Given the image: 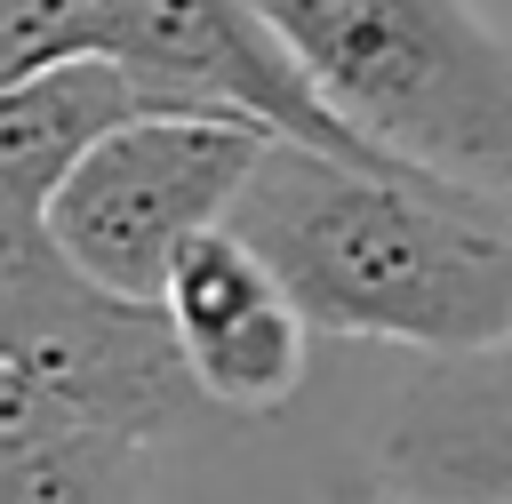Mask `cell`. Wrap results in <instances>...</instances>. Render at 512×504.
Here are the masks:
<instances>
[{
	"instance_id": "cell-8",
	"label": "cell",
	"mask_w": 512,
	"mask_h": 504,
	"mask_svg": "<svg viewBox=\"0 0 512 504\" xmlns=\"http://www.w3.org/2000/svg\"><path fill=\"white\" fill-rule=\"evenodd\" d=\"M176 112L144 72H128L104 48L32 64L0 80V216H40L48 192L120 128Z\"/></svg>"
},
{
	"instance_id": "cell-6",
	"label": "cell",
	"mask_w": 512,
	"mask_h": 504,
	"mask_svg": "<svg viewBox=\"0 0 512 504\" xmlns=\"http://www.w3.org/2000/svg\"><path fill=\"white\" fill-rule=\"evenodd\" d=\"M176 336H184V360L200 376V392L216 408H240V416H272L304 392V368H312V320L304 304L280 288V272L232 232H200L168 288H160Z\"/></svg>"
},
{
	"instance_id": "cell-9",
	"label": "cell",
	"mask_w": 512,
	"mask_h": 504,
	"mask_svg": "<svg viewBox=\"0 0 512 504\" xmlns=\"http://www.w3.org/2000/svg\"><path fill=\"white\" fill-rule=\"evenodd\" d=\"M144 448L128 432H0V504H144Z\"/></svg>"
},
{
	"instance_id": "cell-11",
	"label": "cell",
	"mask_w": 512,
	"mask_h": 504,
	"mask_svg": "<svg viewBox=\"0 0 512 504\" xmlns=\"http://www.w3.org/2000/svg\"><path fill=\"white\" fill-rule=\"evenodd\" d=\"M328 504H416L400 480H360V472H344V480H328Z\"/></svg>"
},
{
	"instance_id": "cell-10",
	"label": "cell",
	"mask_w": 512,
	"mask_h": 504,
	"mask_svg": "<svg viewBox=\"0 0 512 504\" xmlns=\"http://www.w3.org/2000/svg\"><path fill=\"white\" fill-rule=\"evenodd\" d=\"M96 8L104 0H0V80L56 64V56H80Z\"/></svg>"
},
{
	"instance_id": "cell-5",
	"label": "cell",
	"mask_w": 512,
	"mask_h": 504,
	"mask_svg": "<svg viewBox=\"0 0 512 504\" xmlns=\"http://www.w3.org/2000/svg\"><path fill=\"white\" fill-rule=\"evenodd\" d=\"M88 48L120 56L128 72H144L176 112H208V120H248L264 136L336 152L352 168H384V176H416V184H448L400 152H384L376 136H360L320 80L296 64V48L248 8V0H104L88 24ZM472 192V184H464Z\"/></svg>"
},
{
	"instance_id": "cell-3",
	"label": "cell",
	"mask_w": 512,
	"mask_h": 504,
	"mask_svg": "<svg viewBox=\"0 0 512 504\" xmlns=\"http://www.w3.org/2000/svg\"><path fill=\"white\" fill-rule=\"evenodd\" d=\"M200 400L160 296L104 288L40 216H0V432L64 424L160 440Z\"/></svg>"
},
{
	"instance_id": "cell-7",
	"label": "cell",
	"mask_w": 512,
	"mask_h": 504,
	"mask_svg": "<svg viewBox=\"0 0 512 504\" xmlns=\"http://www.w3.org/2000/svg\"><path fill=\"white\" fill-rule=\"evenodd\" d=\"M384 480L424 504H512V344L424 360L400 384Z\"/></svg>"
},
{
	"instance_id": "cell-4",
	"label": "cell",
	"mask_w": 512,
	"mask_h": 504,
	"mask_svg": "<svg viewBox=\"0 0 512 504\" xmlns=\"http://www.w3.org/2000/svg\"><path fill=\"white\" fill-rule=\"evenodd\" d=\"M264 128L248 120H208V112H152L120 136H104L40 208V224L56 232V248L96 272L104 288L128 296H160L176 256L232 224L256 160H264Z\"/></svg>"
},
{
	"instance_id": "cell-1",
	"label": "cell",
	"mask_w": 512,
	"mask_h": 504,
	"mask_svg": "<svg viewBox=\"0 0 512 504\" xmlns=\"http://www.w3.org/2000/svg\"><path fill=\"white\" fill-rule=\"evenodd\" d=\"M232 232L320 336L408 344L424 360L512 344V232L488 192L352 168L272 136Z\"/></svg>"
},
{
	"instance_id": "cell-2",
	"label": "cell",
	"mask_w": 512,
	"mask_h": 504,
	"mask_svg": "<svg viewBox=\"0 0 512 504\" xmlns=\"http://www.w3.org/2000/svg\"><path fill=\"white\" fill-rule=\"evenodd\" d=\"M320 96L384 152L512 192V48L472 16V0H248Z\"/></svg>"
}]
</instances>
